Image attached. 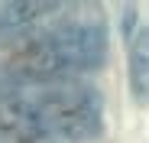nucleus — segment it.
I'll return each mask as SVG.
<instances>
[{
    "instance_id": "f257e3e1",
    "label": "nucleus",
    "mask_w": 149,
    "mask_h": 143,
    "mask_svg": "<svg viewBox=\"0 0 149 143\" xmlns=\"http://www.w3.org/2000/svg\"><path fill=\"white\" fill-rule=\"evenodd\" d=\"M104 127L94 85L0 65V133L16 143H81Z\"/></svg>"
},
{
    "instance_id": "f03ea898",
    "label": "nucleus",
    "mask_w": 149,
    "mask_h": 143,
    "mask_svg": "<svg viewBox=\"0 0 149 143\" xmlns=\"http://www.w3.org/2000/svg\"><path fill=\"white\" fill-rule=\"evenodd\" d=\"M65 10V7H62ZM107 59V26L94 10L58 13L39 23L10 42V62L16 68L39 72V75H68L91 72Z\"/></svg>"
},
{
    "instance_id": "7ed1b4c3",
    "label": "nucleus",
    "mask_w": 149,
    "mask_h": 143,
    "mask_svg": "<svg viewBox=\"0 0 149 143\" xmlns=\"http://www.w3.org/2000/svg\"><path fill=\"white\" fill-rule=\"evenodd\" d=\"M127 75H130V91L136 101H149V23L127 33Z\"/></svg>"
}]
</instances>
